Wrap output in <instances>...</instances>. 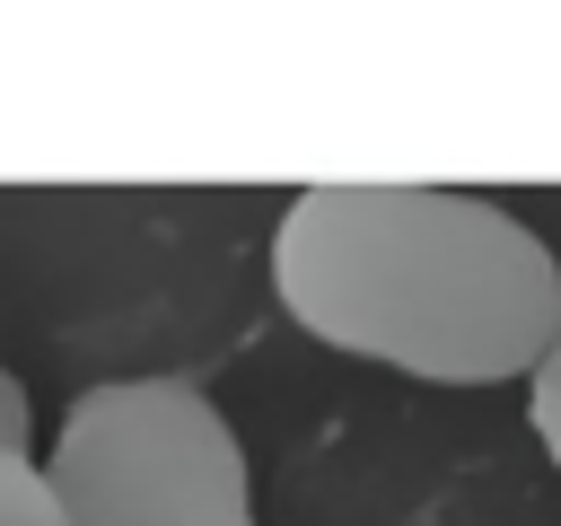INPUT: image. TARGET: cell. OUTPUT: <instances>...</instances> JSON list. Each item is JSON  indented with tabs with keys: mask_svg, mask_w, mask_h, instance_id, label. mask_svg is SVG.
Listing matches in <instances>:
<instances>
[{
	"mask_svg": "<svg viewBox=\"0 0 561 526\" xmlns=\"http://www.w3.org/2000/svg\"><path fill=\"white\" fill-rule=\"evenodd\" d=\"M272 298L324 351L430 386H508L561 333V254L491 193L342 175L280 210Z\"/></svg>",
	"mask_w": 561,
	"mask_h": 526,
	"instance_id": "6da1fadb",
	"label": "cell"
},
{
	"mask_svg": "<svg viewBox=\"0 0 561 526\" xmlns=\"http://www.w3.org/2000/svg\"><path fill=\"white\" fill-rule=\"evenodd\" d=\"M70 526H263L237 421L193 377L88 386L44 456Z\"/></svg>",
	"mask_w": 561,
	"mask_h": 526,
	"instance_id": "7a4b0ae2",
	"label": "cell"
},
{
	"mask_svg": "<svg viewBox=\"0 0 561 526\" xmlns=\"http://www.w3.org/2000/svg\"><path fill=\"white\" fill-rule=\"evenodd\" d=\"M0 526H70L53 482H44V465L18 456V447H0Z\"/></svg>",
	"mask_w": 561,
	"mask_h": 526,
	"instance_id": "3957f363",
	"label": "cell"
},
{
	"mask_svg": "<svg viewBox=\"0 0 561 526\" xmlns=\"http://www.w3.org/2000/svg\"><path fill=\"white\" fill-rule=\"evenodd\" d=\"M26 438H35V412H26V386H18V368H0V447H18V456H26Z\"/></svg>",
	"mask_w": 561,
	"mask_h": 526,
	"instance_id": "5b68a950",
	"label": "cell"
},
{
	"mask_svg": "<svg viewBox=\"0 0 561 526\" xmlns=\"http://www.w3.org/2000/svg\"><path fill=\"white\" fill-rule=\"evenodd\" d=\"M526 421H535V438H543V456L561 465V333H552V351L526 368Z\"/></svg>",
	"mask_w": 561,
	"mask_h": 526,
	"instance_id": "277c9868",
	"label": "cell"
}]
</instances>
